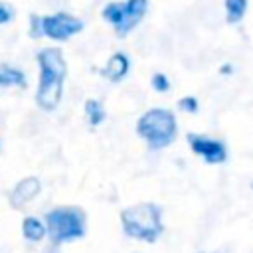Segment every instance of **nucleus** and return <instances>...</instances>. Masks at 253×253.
Instances as JSON below:
<instances>
[{
  "label": "nucleus",
  "mask_w": 253,
  "mask_h": 253,
  "mask_svg": "<svg viewBox=\"0 0 253 253\" xmlns=\"http://www.w3.org/2000/svg\"><path fill=\"white\" fill-rule=\"evenodd\" d=\"M123 229L126 235L142 241H156L158 235L162 233V219H160V208L156 204L144 202V204H134L126 208L121 213Z\"/></svg>",
  "instance_id": "nucleus-1"
},
{
  "label": "nucleus",
  "mask_w": 253,
  "mask_h": 253,
  "mask_svg": "<svg viewBox=\"0 0 253 253\" xmlns=\"http://www.w3.org/2000/svg\"><path fill=\"white\" fill-rule=\"evenodd\" d=\"M123 8H125V2H111L103 8V18L113 24V28H117V24L121 22V16H123Z\"/></svg>",
  "instance_id": "nucleus-15"
},
{
  "label": "nucleus",
  "mask_w": 253,
  "mask_h": 253,
  "mask_svg": "<svg viewBox=\"0 0 253 253\" xmlns=\"http://www.w3.org/2000/svg\"><path fill=\"white\" fill-rule=\"evenodd\" d=\"M128 65H130L128 63V57L125 53L117 51V53H113L109 57V61H107V65L103 69V75L109 77L111 81H121L128 73Z\"/></svg>",
  "instance_id": "nucleus-10"
},
{
  "label": "nucleus",
  "mask_w": 253,
  "mask_h": 253,
  "mask_svg": "<svg viewBox=\"0 0 253 253\" xmlns=\"http://www.w3.org/2000/svg\"><path fill=\"white\" fill-rule=\"evenodd\" d=\"M30 34H32V38H40V36H43L42 34V18L40 16H32L30 18Z\"/></svg>",
  "instance_id": "nucleus-19"
},
{
  "label": "nucleus",
  "mask_w": 253,
  "mask_h": 253,
  "mask_svg": "<svg viewBox=\"0 0 253 253\" xmlns=\"http://www.w3.org/2000/svg\"><path fill=\"white\" fill-rule=\"evenodd\" d=\"M38 63H40V69L42 71H49V73H55V75H63L65 77L67 65H65V59H63V53L57 47H45V49H42L38 53Z\"/></svg>",
  "instance_id": "nucleus-9"
},
{
  "label": "nucleus",
  "mask_w": 253,
  "mask_h": 253,
  "mask_svg": "<svg viewBox=\"0 0 253 253\" xmlns=\"http://www.w3.org/2000/svg\"><path fill=\"white\" fill-rule=\"evenodd\" d=\"M146 8H148V0H126L125 8H123L121 22L115 28L117 34L119 36H126L130 30H134L140 24V20L144 18Z\"/></svg>",
  "instance_id": "nucleus-7"
},
{
  "label": "nucleus",
  "mask_w": 253,
  "mask_h": 253,
  "mask_svg": "<svg viewBox=\"0 0 253 253\" xmlns=\"http://www.w3.org/2000/svg\"><path fill=\"white\" fill-rule=\"evenodd\" d=\"M178 109L180 111H184V113H196L198 111V99L196 97H182L180 101H178Z\"/></svg>",
  "instance_id": "nucleus-17"
},
{
  "label": "nucleus",
  "mask_w": 253,
  "mask_h": 253,
  "mask_svg": "<svg viewBox=\"0 0 253 253\" xmlns=\"http://www.w3.org/2000/svg\"><path fill=\"white\" fill-rule=\"evenodd\" d=\"M40 190H42L40 180H38L36 176H28V178H24V180H20V182L16 184V188H14L12 194H10V202H12V206L22 208V206L28 204L30 200H34V198L40 194Z\"/></svg>",
  "instance_id": "nucleus-8"
},
{
  "label": "nucleus",
  "mask_w": 253,
  "mask_h": 253,
  "mask_svg": "<svg viewBox=\"0 0 253 253\" xmlns=\"http://www.w3.org/2000/svg\"><path fill=\"white\" fill-rule=\"evenodd\" d=\"M85 115H87V119H89L91 125H99L105 119V109H103V105L99 101L87 99L85 101Z\"/></svg>",
  "instance_id": "nucleus-14"
},
{
  "label": "nucleus",
  "mask_w": 253,
  "mask_h": 253,
  "mask_svg": "<svg viewBox=\"0 0 253 253\" xmlns=\"http://www.w3.org/2000/svg\"><path fill=\"white\" fill-rule=\"evenodd\" d=\"M188 144L196 156H200L206 164H223L227 160V148L221 140L190 132L188 134Z\"/></svg>",
  "instance_id": "nucleus-5"
},
{
  "label": "nucleus",
  "mask_w": 253,
  "mask_h": 253,
  "mask_svg": "<svg viewBox=\"0 0 253 253\" xmlns=\"http://www.w3.org/2000/svg\"><path fill=\"white\" fill-rule=\"evenodd\" d=\"M45 229L53 243L77 239L85 233L83 211L77 208H55L45 213Z\"/></svg>",
  "instance_id": "nucleus-3"
},
{
  "label": "nucleus",
  "mask_w": 253,
  "mask_h": 253,
  "mask_svg": "<svg viewBox=\"0 0 253 253\" xmlns=\"http://www.w3.org/2000/svg\"><path fill=\"white\" fill-rule=\"evenodd\" d=\"M249 0H223L225 8V22L227 24H239L247 14Z\"/></svg>",
  "instance_id": "nucleus-11"
},
{
  "label": "nucleus",
  "mask_w": 253,
  "mask_h": 253,
  "mask_svg": "<svg viewBox=\"0 0 253 253\" xmlns=\"http://www.w3.org/2000/svg\"><path fill=\"white\" fill-rule=\"evenodd\" d=\"M251 190H253V182H251Z\"/></svg>",
  "instance_id": "nucleus-21"
},
{
  "label": "nucleus",
  "mask_w": 253,
  "mask_h": 253,
  "mask_svg": "<svg viewBox=\"0 0 253 253\" xmlns=\"http://www.w3.org/2000/svg\"><path fill=\"white\" fill-rule=\"evenodd\" d=\"M210 253H211V251H210ZM213 253H217V251H213Z\"/></svg>",
  "instance_id": "nucleus-22"
},
{
  "label": "nucleus",
  "mask_w": 253,
  "mask_h": 253,
  "mask_svg": "<svg viewBox=\"0 0 253 253\" xmlns=\"http://www.w3.org/2000/svg\"><path fill=\"white\" fill-rule=\"evenodd\" d=\"M22 233H24V237L28 241H42L45 237L47 229L38 217H26L22 221Z\"/></svg>",
  "instance_id": "nucleus-13"
},
{
  "label": "nucleus",
  "mask_w": 253,
  "mask_h": 253,
  "mask_svg": "<svg viewBox=\"0 0 253 253\" xmlns=\"http://www.w3.org/2000/svg\"><path fill=\"white\" fill-rule=\"evenodd\" d=\"M81 30H83V22L65 12H57L53 16L42 18V34L57 42H65L67 38L75 36Z\"/></svg>",
  "instance_id": "nucleus-4"
},
{
  "label": "nucleus",
  "mask_w": 253,
  "mask_h": 253,
  "mask_svg": "<svg viewBox=\"0 0 253 253\" xmlns=\"http://www.w3.org/2000/svg\"><path fill=\"white\" fill-rule=\"evenodd\" d=\"M219 73H221V75H231V73H233V65H231V63H223V65L219 67Z\"/></svg>",
  "instance_id": "nucleus-20"
},
{
  "label": "nucleus",
  "mask_w": 253,
  "mask_h": 253,
  "mask_svg": "<svg viewBox=\"0 0 253 253\" xmlns=\"http://www.w3.org/2000/svg\"><path fill=\"white\" fill-rule=\"evenodd\" d=\"M152 87L158 91V93H166L170 89V81L164 73H154L152 75Z\"/></svg>",
  "instance_id": "nucleus-16"
},
{
  "label": "nucleus",
  "mask_w": 253,
  "mask_h": 253,
  "mask_svg": "<svg viewBox=\"0 0 253 253\" xmlns=\"http://www.w3.org/2000/svg\"><path fill=\"white\" fill-rule=\"evenodd\" d=\"M26 87V77L20 69L8 65V63H0V87Z\"/></svg>",
  "instance_id": "nucleus-12"
},
{
  "label": "nucleus",
  "mask_w": 253,
  "mask_h": 253,
  "mask_svg": "<svg viewBox=\"0 0 253 253\" xmlns=\"http://www.w3.org/2000/svg\"><path fill=\"white\" fill-rule=\"evenodd\" d=\"M176 117L168 109H150L136 123V132L146 140L150 150H160L172 144V140L176 138Z\"/></svg>",
  "instance_id": "nucleus-2"
},
{
  "label": "nucleus",
  "mask_w": 253,
  "mask_h": 253,
  "mask_svg": "<svg viewBox=\"0 0 253 253\" xmlns=\"http://www.w3.org/2000/svg\"><path fill=\"white\" fill-rule=\"evenodd\" d=\"M12 18H14L12 6L6 4V2H0V26H2V24H8Z\"/></svg>",
  "instance_id": "nucleus-18"
},
{
  "label": "nucleus",
  "mask_w": 253,
  "mask_h": 253,
  "mask_svg": "<svg viewBox=\"0 0 253 253\" xmlns=\"http://www.w3.org/2000/svg\"><path fill=\"white\" fill-rule=\"evenodd\" d=\"M63 79H65L63 75H55V73H49V71L40 73V87H38V93H36V103H38L40 109L53 111L59 105L61 93H63Z\"/></svg>",
  "instance_id": "nucleus-6"
}]
</instances>
